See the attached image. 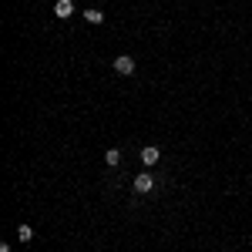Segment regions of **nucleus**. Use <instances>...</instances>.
I'll return each instance as SVG.
<instances>
[{"label": "nucleus", "mask_w": 252, "mask_h": 252, "mask_svg": "<svg viewBox=\"0 0 252 252\" xmlns=\"http://www.w3.org/2000/svg\"><path fill=\"white\" fill-rule=\"evenodd\" d=\"M115 71L118 74H134V61L128 54H121V58H115Z\"/></svg>", "instance_id": "1"}, {"label": "nucleus", "mask_w": 252, "mask_h": 252, "mask_svg": "<svg viewBox=\"0 0 252 252\" xmlns=\"http://www.w3.org/2000/svg\"><path fill=\"white\" fill-rule=\"evenodd\" d=\"M17 236H20V242H30V239H34V229H30V225H20Z\"/></svg>", "instance_id": "7"}, {"label": "nucleus", "mask_w": 252, "mask_h": 252, "mask_svg": "<svg viewBox=\"0 0 252 252\" xmlns=\"http://www.w3.org/2000/svg\"><path fill=\"white\" fill-rule=\"evenodd\" d=\"M158 158H162V151H158V148H155V145H148V148H141V162H145V165H148V168H151V165H155V162H158Z\"/></svg>", "instance_id": "3"}, {"label": "nucleus", "mask_w": 252, "mask_h": 252, "mask_svg": "<svg viewBox=\"0 0 252 252\" xmlns=\"http://www.w3.org/2000/svg\"><path fill=\"white\" fill-rule=\"evenodd\" d=\"M104 162H108V165H118V162H121V151H118V148H108V151H104Z\"/></svg>", "instance_id": "6"}, {"label": "nucleus", "mask_w": 252, "mask_h": 252, "mask_svg": "<svg viewBox=\"0 0 252 252\" xmlns=\"http://www.w3.org/2000/svg\"><path fill=\"white\" fill-rule=\"evenodd\" d=\"M155 189V178L148 175V172H141L138 178H134V192H151Z\"/></svg>", "instance_id": "2"}, {"label": "nucleus", "mask_w": 252, "mask_h": 252, "mask_svg": "<svg viewBox=\"0 0 252 252\" xmlns=\"http://www.w3.org/2000/svg\"><path fill=\"white\" fill-rule=\"evenodd\" d=\"M54 14H58V17H71V14H74V3H71V0H58V3H54Z\"/></svg>", "instance_id": "4"}, {"label": "nucleus", "mask_w": 252, "mask_h": 252, "mask_svg": "<svg viewBox=\"0 0 252 252\" xmlns=\"http://www.w3.org/2000/svg\"><path fill=\"white\" fill-rule=\"evenodd\" d=\"M84 20H88V24H101V20H104V14H101V10H94V7H88V10H84Z\"/></svg>", "instance_id": "5"}]
</instances>
